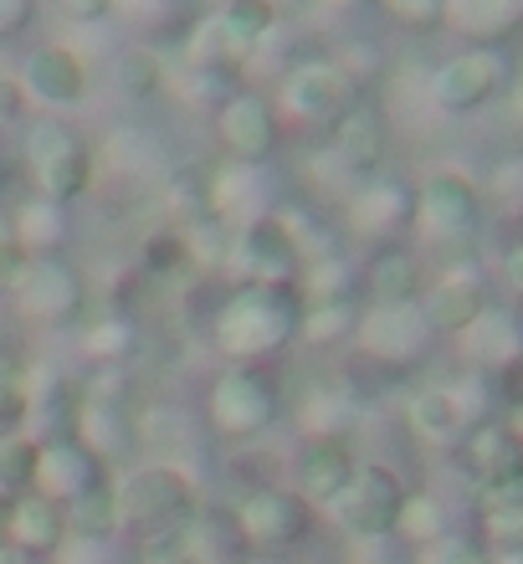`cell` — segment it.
<instances>
[{"label":"cell","instance_id":"6da1fadb","mask_svg":"<svg viewBox=\"0 0 523 564\" xmlns=\"http://www.w3.org/2000/svg\"><path fill=\"white\" fill-rule=\"evenodd\" d=\"M298 313L303 303L293 297V288H262V282H247L216 308V344L221 355L262 359L272 349L298 339Z\"/></svg>","mask_w":523,"mask_h":564},{"label":"cell","instance_id":"7a4b0ae2","mask_svg":"<svg viewBox=\"0 0 523 564\" xmlns=\"http://www.w3.org/2000/svg\"><path fill=\"white\" fill-rule=\"evenodd\" d=\"M200 513V492H195L190 473L175 462H150L119 482V529L139 539L179 534L185 523Z\"/></svg>","mask_w":523,"mask_h":564},{"label":"cell","instance_id":"3957f363","mask_svg":"<svg viewBox=\"0 0 523 564\" xmlns=\"http://www.w3.org/2000/svg\"><path fill=\"white\" fill-rule=\"evenodd\" d=\"M26 164L36 180V195L73 206L77 195L92 191V149L83 144L67 119H36L26 129Z\"/></svg>","mask_w":523,"mask_h":564},{"label":"cell","instance_id":"277c9868","mask_svg":"<svg viewBox=\"0 0 523 564\" xmlns=\"http://www.w3.org/2000/svg\"><path fill=\"white\" fill-rule=\"evenodd\" d=\"M401 503H405V482L395 467L385 462H364L355 467V477L345 482V492L329 503V519L345 529L359 544H374V539H390L395 523H401Z\"/></svg>","mask_w":523,"mask_h":564},{"label":"cell","instance_id":"5b68a950","mask_svg":"<svg viewBox=\"0 0 523 564\" xmlns=\"http://www.w3.org/2000/svg\"><path fill=\"white\" fill-rule=\"evenodd\" d=\"M206 416L221 436H237V442H252L277 421V390L262 370L252 365H231V370L216 375V386L206 395Z\"/></svg>","mask_w":523,"mask_h":564},{"label":"cell","instance_id":"8992f818","mask_svg":"<svg viewBox=\"0 0 523 564\" xmlns=\"http://www.w3.org/2000/svg\"><path fill=\"white\" fill-rule=\"evenodd\" d=\"M231 529H237V539L252 544V550H293V544H303L308 529H314V503L298 498L293 488L262 482V488H252L237 503Z\"/></svg>","mask_w":523,"mask_h":564},{"label":"cell","instance_id":"52a82bcc","mask_svg":"<svg viewBox=\"0 0 523 564\" xmlns=\"http://www.w3.org/2000/svg\"><path fill=\"white\" fill-rule=\"evenodd\" d=\"M482 221V195L462 170H432L416 185V226L426 241L462 247Z\"/></svg>","mask_w":523,"mask_h":564},{"label":"cell","instance_id":"ba28073f","mask_svg":"<svg viewBox=\"0 0 523 564\" xmlns=\"http://www.w3.org/2000/svg\"><path fill=\"white\" fill-rule=\"evenodd\" d=\"M355 104H359V83L329 57L298 62V67L283 77V113L298 123L334 129Z\"/></svg>","mask_w":523,"mask_h":564},{"label":"cell","instance_id":"9c48e42d","mask_svg":"<svg viewBox=\"0 0 523 564\" xmlns=\"http://www.w3.org/2000/svg\"><path fill=\"white\" fill-rule=\"evenodd\" d=\"M237 272H247L262 288H293L303 272V241L287 216H257L247 231L231 237V257Z\"/></svg>","mask_w":523,"mask_h":564},{"label":"cell","instance_id":"30bf717a","mask_svg":"<svg viewBox=\"0 0 523 564\" xmlns=\"http://www.w3.org/2000/svg\"><path fill=\"white\" fill-rule=\"evenodd\" d=\"M432 328L421 318L416 303H370L355 324L359 355L380 359V365H416L432 349Z\"/></svg>","mask_w":523,"mask_h":564},{"label":"cell","instance_id":"8fae6325","mask_svg":"<svg viewBox=\"0 0 523 564\" xmlns=\"http://www.w3.org/2000/svg\"><path fill=\"white\" fill-rule=\"evenodd\" d=\"M498 83H503V57L493 46H467L432 73V104L442 113H472L493 98Z\"/></svg>","mask_w":523,"mask_h":564},{"label":"cell","instance_id":"7c38bea8","mask_svg":"<svg viewBox=\"0 0 523 564\" xmlns=\"http://www.w3.org/2000/svg\"><path fill=\"white\" fill-rule=\"evenodd\" d=\"M11 297L26 324H67L83 308V278L62 257H31L26 278H21V288Z\"/></svg>","mask_w":523,"mask_h":564},{"label":"cell","instance_id":"4fadbf2b","mask_svg":"<svg viewBox=\"0 0 523 564\" xmlns=\"http://www.w3.org/2000/svg\"><path fill=\"white\" fill-rule=\"evenodd\" d=\"M216 134H221L226 154L247 170V164H262L277 149L283 123H277V108L262 93H231L221 104V113H216Z\"/></svg>","mask_w":523,"mask_h":564},{"label":"cell","instance_id":"5bb4252c","mask_svg":"<svg viewBox=\"0 0 523 564\" xmlns=\"http://www.w3.org/2000/svg\"><path fill=\"white\" fill-rule=\"evenodd\" d=\"M21 88H26V98H36V104L46 108H73L83 93H88V62H83V52L67 42H46L36 46L26 62H21Z\"/></svg>","mask_w":523,"mask_h":564},{"label":"cell","instance_id":"9a60e30c","mask_svg":"<svg viewBox=\"0 0 523 564\" xmlns=\"http://www.w3.org/2000/svg\"><path fill=\"white\" fill-rule=\"evenodd\" d=\"M92 482H103V462L92 457L88 446L77 442V436H42L31 492H42L52 503H73L77 492H88Z\"/></svg>","mask_w":523,"mask_h":564},{"label":"cell","instance_id":"2e32d148","mask_svg":"<svg viewBox=\"0 0 523 564\" xmlns=\"http://www.w3.org/2000/svg\"><path fill=\"white\" fill-rule=\"evenodd\" d=\"M457 457H462V467L472 473L478 488H498V482L523 477V436L509 421H478V426L462 431Z\"/></svg>","mask_w":523,"mask_h":564},{"label":"cell","instance_id":"e0dca14e","mask_svg":"<svg viewBox=\"0 0 523 564\" xmlns=\"http://www.w3.org/2000/svg\"><path fill=\"white\" fill-rule=\"evenodd\" d=\"M416 308L421 318H426V328L432 334H447V339H457L472 318H478L482 308H488V282L478 278V272H442V278L426 288V293L416 297Z\"/></svg>","mask_w":523,"mask_h":564},{"label":"cell","instance_id":"ac0fdd59","mask_svg":"<svg viewBox=\"0 0 523 564\" xmlns=\"http://www.w3.org/2000/svg\"><path fill=\"white\" fill-rule=\"evenodd\" d=\"M359 462L349 457L345 442H334V436H314V442H303L298 462H293V482H298V498H308L314 508H329L339 492H345V482L355 477Z\"/></svg>","mask_w":523,"mask_h":564},{"label":"cell","instance_id":"d6986e66","mask_svg":"<svg viewBox=\"0 0 523 564\" xmlns=\"http://www.w3.org/2000/svg\"><path fill=\"white\" fill-rule=\"evenodd\" d=\"M411 221H416V191L401 180H374L349 200V231L370 241H390Z\"/></svg>","mask_w":523,"mask_h":564},{"label":"cell","instance_id":"ffe728a7","mask_svg":"<svg viewBox=\"0 0 523 564\" xmlns=\"http://www.w3.org/2000/svg\"><path fill=\"white\" fill-rule=\"evenodd\" d=\"M405 421H411V431H416L421 442L432 446H447V442H462L467 426H478V411L462 401V390L451 386H426L411 395V405H405Z\"/></svg>","mask_w":523,"mask_h":564},{"label":"cell","instance_id":"44dd1931","mask_svg":"<svg viewBox=\"0 0 523 564\" xmlns=\"http://www.w3.org/2000/svg\"><path fill=\"white\" fill-rule=\"evenodd\" d=\"M216 21V42H221V62L237 67L272 36L277 26V6L272 0H221V11H210Z\"/></svg>","mask_w":523,"mask_h":564},{"label":"cell","instance_id":"7402d4cb","mask_svg":"<svg viewBox=\"0 0 523 564\" xmlns=\"http://www.w3.org/2000/svg\"><path fill=\"white\" fill-rule=\"evenodd\" d=\"M329 134H334V160L345 164L349 175H370V170H380V160H385V149H390L385 113L370 108V104H355L345 119L334 123Z\"/></svg>","mask_w":523,"mask_h":564},{"label":"cell","instance_id":"603a6c76","mask_svg":"<svg viewBox=\"0 0 523 564\" xmlns=\"http://www.w3.org/2000/svg\"><path fill=\"white\" fill-rule=\"evenodd\" d=\"M457 339H462V355L472 359V365H482V370H513L523 359V324L513 313L493 308V303H488Z\"/></svg>","mask_w":523,"mask_h":564},{"label":"cell","instance_id":"cb8c5ba5","mask_svg":"<svg viewBox=\"0 0 523 564\" xmlns=\"http://www.w3.org/2000/svg\"><path fill=\"white\" fill-rule=\"evenodd\" d=\"M6 544L26 554H62V544H67V513H62V503H52L42 492H21L11 508Z\"/></svg>","mask_w":523,"mask_h":564},{"label":"cell","instance_id":"d4e9b609","mask_svg":"<svg viewBox=\"0 0 523 564\" xmlns=\"http://www.w3.org/2000/svg\"><path fill=\"white\" fill-rule=\"evenodd\" d=\"M73 436L88 446L98 462H113L134 446V426H129V416L119 411V395H83Z\"/></svg>","mask_w":523,"mask_h":564},{"label":"cell","instance_id":"484cf974","mask_svg":"<svg viewBox=\"0 0 523 564\" xmlns=\"http://www.w3.org/2000/svg\"><path fill=\"white\" fill-rule=\"evenodd\" d=\"M67 513V539H83V544H108L119 539V482H92L88 492H77L73 503H62Z\"/></svg>","mask_w":523,"mask_h":564},{"label":"cell","instance_id":"4316f807","mask_svg":"<svg viewBox=\"0 0 523 564\" xmlns=\"http://www.w3.org/2000/svg\"><path fill=\"white\" fill-rule=\"evenodd\" d=\"M364 288H370L374 303H416V297L426 293L421 257L405 252V247H385V252H374L370 272H364Z\"/></svg>","mask_w":523,"mask_h":564},{"label":"cell","instance_id":"83f0119b","mask_svg":"<svg viewBox=\"0 0 523 564\" xmlns=\"http://www.w3.org/2000/svg\"><path fill=\"white\" fill-rule=\"evenodd\" d=\"M442 21H451L472 42H498L523 21V6L519 0H447Z\"/></svg>","mask_w":523,"mask_h":564},{"label":"cell","instance_id":"f1b7e54d","mask_svg":"<svg viewBox=\"0 0 523 564\" xmlns=\"http://www.w3.org/2000/svg\"><path fill=\"white\" fill-rule=\"evenodd\" d=\"M11 237L21 241L31 257H52L62 247V237H67V206L46 200V195H31L26 206L15 210Z\"/></svg>","mask_w":523,"mask_h":564},{"label":"cell","instance_id":"f546056e","mask_svg":"<svg viewBox=\"0 0 523 564\" xmlns=\"http://www.w3.org/2000/svg\"><path fill=\"white\" fill-rule=\"evenodd\" d=\"M113 83H119L123 98L150 104V98H160L170 88V67L154 46H123L119 62H113Z\"/></svg>","mask_w":523,"mask_h":564},{"label":"cell","instance_id":"4dcf8cb0","mask_svg":"<svg viewBox=\"0 0 523 564\" xmlns=\"http://www.w3.org/2000/svg\"><path fill=\"white\" fill-rule=\"evenodd\" d=\"M359 324V308L355 297H318V303H303L298 313V339L314 344V349H324V344H339L345 334H355Z\"/></svg>","mask_w":523,"mask_h":564},{"label":"cell","instance_id":"1f68e13d","mask_svg":"<svg viewBox=\"0 0 523 564\" xmlns=\"http://www.w3.org/2000/svg\"><path fill=\"white\" fill-rule=\"evenodd\" d=\"M482 523L498 544H523V477L513 482H498V488H482L478 498Z\"/></svg>","mask_w":523,"mask_h":564},{"label":"cell","instance_id":"d6a6232c","mask_svg":"<svg viewBox=\"0 0 523 564\" xmlns=\"http://www.w3.org/2000/svg\"><path fill=\"white\" fill-rule=\"evenodd\" d=\"M36 452H42V436H0V492L6 498H21L36 482Z\"/></svg>","mask_w":523,"mask_h":564},{"label":"cell","instance_id":"836d02e7","mask_svg":"<svg viewBox=\"0 0 523 564\" xmlns=\"http://www.w3.org/2000/svg\"><path fill=\"white\" fill-rule=\"evenodd\" d=\"M395 534H405L411 544H432V539L451 534V529H447V508H442V498H432V492H405V503H401V523H395Z\"/></svg>","mask_w":523,"mask_h":564},{"label":"cell","instance_id":"e575fe53","mask_svg":"<svg viewBox=\"0 0 523 564\" xmlns=\"http://www.w3.org/2000/svg\"><path fill=\"white\" fill-rule=\"evenodd\" d=\"M26 416H31V375H21L15 365L0 359V436L21 431Z\"/></svg>","mask_w":523,"mask_h":564},{"label":"cell","instance_id":"d590c367","mask_svg":"<svg viewBox=\"0 0 523 564\" xmlns=\"http://www.w3.org/2000/svg\"><path fill=\"white\" fill-rule=\"evenodd\" d=\"M129 344H134V328L123 324V318H103V324H92L83 334V355L98 359V365H113V359L129 355Z\"/></svg>","mask_w":523,"mask_h":564},{"label":"cell","instance_id":"8d00e7d4","mask_svg":"<svg viewBox=\"0 0 523 564\" xmlns=\"http://www.w3.org/2000/svg\"><path fill=\"white\" fill-rule=\"evenodd\" d=\"M144 262H150V272L185 278V272L195 268L190 247H185V231H160V237H150V241H144Z\"/></svg>","mask_w":523,"mask_h":564},{"label":"cell","instance_id":"74e56055","mask_svg":"<svg viewBox=\"0 0 523 564\" xmlns=\"http://www.w3.org/2000/svg\"><path fill=\"white\" fill-rule=\"evenodd\" d=\"M416 564H488V554L462 534H442V539H432V544H421Z\"/></svg>","mask_w":523,"mask_h":564},{"label":"cell","instance_id":"f35d334b","mask_svg":"<svg viewBox=\"0 0 523 564\" xmlns=\"http://www.w3.org/2000/svg\"><path fill=\"white\" fill-rule=\"evenodd\" d=\"M390 21H401L411 31H426V26H442L447 15V0H380Z\"/></svg>","mask_w":523,"mask_h":564},{"label":"cell","instance_id":"ab89813d","mask_svg":"<svg viewBox=\"0 0 523 564\" xmlns=\"http://www.w3.org/2000/svg\"><path fill=\"white\" fill-rule=\"evenodd\" d=\"M31 268V252L15 237H0V297H11Z\"/></svg>","mask_w":523,"mask_h":564},{"label":"cell","instance_id":"60d3db41","mask_svg":"<svg viewBox=\"0 0 523 564\" xmlns=\"http://www.w3.org/2000/svg\"><path fill=\"white\" fill-rule=\"evenodd\" d=\"M113 15L129 26H154L160 15H170V0H113Z\"/></svg>","mask_w":523,"mask_h":564},{"label":"cell","instance_id":"b9f144b4","mask_svg":"<svg viewBox=\"0 0 523 564\" xmlns=\"http://www.w3.org/2000/svg\"><path fill=\"white\" fill-rule=\"evenodd\" d=\"M67 21H77V26H98V21H108L113 15V0H52Z\"/></svg>","mask_w":523,"mask_h":564},{"label":"cell","instance_id":"7bdbcfd3","mask_svg":"<svg viewBox=\"0 0 523 564\" xmlns=\"http://www.w3.org/2000/svg\"><path fill=\"white\" fill-rule=\"evenodd\" d=\"M26 104H31V98H26V88H21V77L0 73V129L21 119V113H26Z\"/></svg>","mask_w":523,"mask_h":564},{"label":"cell","instance_id":"ee69618b","mask_svg":"<svg viewBox=\"0 0 523 564\" xmlns=\"http://www.w3.org/2000/svg\"><path fill=\"white\" fill-rule=\"evenodd\" d=\"M31 15H36V0H0V42L15 36V31H26Z\"/></svg>","mask_w":523,"mask_h":564},{"label":"cell","instance_id":"f6af8a7d","mask_svg":"<svg viewBox=\"0 0 523 564\" xmlns=\"http://www.w3.org/2000/svg\"><path fill=\"white\" fill-rule=\"evenodd\" d=\"M503 272H509V282H513V288H519V293H523V241H519V247H513L509 257H503Z\"/></svg>","mask_w":523,"mask_h":564},{"label":"cell","instance_id":"bcb514c9","mask_svg":"<svg viewBox=\"0 0 523 564\" xmlns=\"http://www.w3.org/2000/svg\"><path fill=\"white\" fill-rule=\"evenodd\" d=\"M488 564H523V544H498V554H488Z\"/></svg>","mask_w":523,"mask_h":564},{"label":"cell","instance_id":"7dc6e473","mask_svg":"<svg viewBox=\"0 0 523 564\" xmlns=\"http://www.w3.org/2000/svg\"><path fill=\"white\" fill-rule=\"evenodd\" d=\"M11 508H15V498L0 492V544H6V529H11Z\"/></svg>","mask_w":523,"mask_h":564},{"label":"cell","instance_id":"c3c4849f","mask_svg":"<svg viewBox=\"0 0 523 564\" xmlns=\"http://www.w3.org/2000/svg\"><path fill=\"white\" fill-rule=\"evenodd\" d=\"M509 426H513V431H519V436H523V401H519V405H513V416H509Z\"/></svg>","mask_w":523,"mask_h":564},{"label":"cell","instance_id":"681fc988","mask_svg":"<svg viewBox=\"0 0 523 564\" xmlns=\"http://www.w3.org/2000/svg\"><path fill=\"white\" fill-rule=\"evenodd\" d=\"M324 6H334V11H349V6H364V0H324Z\"/></svg>","mask_w":523,"mask_h":564},{"label":"cell","instance_id":"f907efd6","mask_svg":"<svg viewBox=\"0 0 523 564\" xmlns=\"http://www.w3.org/2000/svg\"><path fill=\"white\" fill-rule=\"evenodd\" d=\"M0 564H15V550H11V544H0Z\"/></svg>","mask_w":523,"mask_h":564},{"label":"cell","instance_id":"816d5d0a","mask_svg":"<svg viewBox=\"0 0 523 564\" xmlns=\"http://www.w3.org/2000/svg\"><path fill=\"white\" fill-rule=\"evenodd\" d=\"M0 237H11V221H0Z\"/></svg>","mask_w":523,"mask_h":564},{"label":"cell","instance_id":"f5cc1de1","mask_svg":"<svg viewBox=\"0 0 523 564\" xmlns=\"http://www.w3.org/2000/svg\"><path fill=\"white\" fill-rule=\"evenodd\" d=\"M252 564H287V560H252Z\"/></svg>","mask_w":523,"mask_h":564}]
</instances>
